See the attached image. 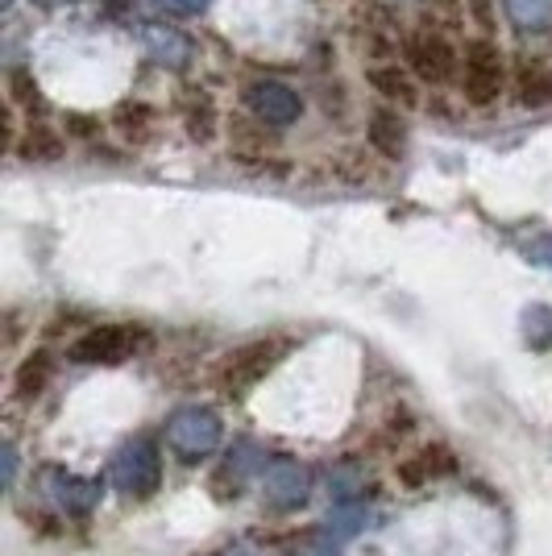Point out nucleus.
I'll return each mask as SVG.
<instances>
[{
  "instance_id": "7ed1b4c3",
  "label": "nucleus",
  "mask_w": 552,
  "mask_h": 556,
  "mask_svg": "<svg viewBox=\"0 0 552 556\" xmlns=\"http://www.w3.org/2000/svg\"><path fill=\"white\" fill-rule=\"evenodd\" d=\"M407 67L428 84H449L461 75V54L437 29H419L407 38Z\"/></svg>"
},
{
  "instance_id": "9d476101",
  "label": "nucleus",
  "mask_w": 552,
  "mask_h": 556,
  "mask_svg": "<svg viewBox=\"0 0 552 556\" xmlns=\"http://www.w3.org/2000/svg\"><path fill=\"white\" fill-rule=\"evenodd\" d=\"M50 370H54V366H50V353L47 349H34L22 366H17V374H13V391H17V399L42 394V387L50 382Z\"/></svg>"
},
{
  "instance_id": "20e7f679",
  "label": "nucleus",
  "mask_w": 552,
  "mask_h": 556,
  "mask_svg": "<svg viewBox=\"0 0 552 556\" xmlns=\"http://www.w3.org/2000/svg\"><path fill=\"white\" fill-rule=\"evenodd\" d=\"M141 341V328H88L75 345H71V357L75 362H88V366H109V362H121L129 357Z\"/></svg>"
},
{
  "instance_id": "9b49d317",
  "label": "nucleus",
  "mask_w": 552,
  "mask_h": 556,
  "mask_svg": "<svg viewBox=\"0 0 552 556\" xmlns=\"http://www.w3.org/2000/svg\"><path fill=\"white\" fill-rule=\"evenodd\" d=\"M229 141L233 150L241 154V159H253L258 150H266V146H275V138L262 129V125H253V121H246V116H233L229 125Z\"/></svg>"
},
{
  "instance_id": "ddd939ff",
  "label": "nucleus",
  "mask_w": 552,
  "mask_h": 556,
  "mask_svg": "<svg viewBox=\"0 0 552 556\" xmlns=\"http://www.w3.org/2000/svg\"><path fill=\"white\" fill-rule=\"evenodd\" d=\"M9 100H13V109H38L42 104V88H38V79L29 75L25 67H13L9 71Z\"/></svg>"
},
{
  "instance_id": "6e6552de",
  "label": "nucleus",
  "mask_w": 552,
  "mask_h": 556,
  "mask_svg": "<svg viewBox=\"0 0 552 556\" xmlns=\"http://www.w3.org/2000/svg\"><path fill=\"white\" fill-rule=\"evenodd\" d=\"M369 88L382 96V100L399 104V109H415L419 104V88H415L412 75L403 67H374L369 71Z\"/></svg>"
},
{
  "instance_id": "423d86ee",
  "label": "nucleus",
  "mask_w": 552,
  "mask_h": 556,
  "mask_svg": "<svg viewBox=\"0 0 552 556\" xmlns=\"http://www.w3.org/2000/svg\"><path fill=\"white\" fill-rule=\"evenodd\" d=\"M369 146L382 154V159H403V150H407V125L399 121L394 109H378V113L369 116Z\"/></svg>"
},
{
  "instance_id": "0eeeda50",
  "label": "nucleus",
  "mask_w": 552,
  "mask_h": 556,
  "mask_svg": "<svg viewBox=\"0 0 552 556\" xmlns=\"http://www.w3.org/2000/svg\"><path fill=\"white\" fill-rule=\"evenodd\" d=\"M453 453L449 448H440V444H432V448H424L419 457H412V462H403L394 473H399V482L403 486H424V482H432V478H444V473H453Z\"/></svg>"
},
{
  "instance_id": "f257e3e1",
  "label": "nucleus",
  "mask_w": 552,
  "mask_h": 556,
  "mask_svg": "<svg viewBox=\"0 0 552 556\" xmlns=\"http://www.w3.org/2000/svg\"><path fill=\"white\" fill-rule=\"evenodd\" d=\"M506 88V59L494 42H469L461 59V92L474 109L494 104Z\"/></svg>"
},
{
  "instance_id": "4468645a",
  "label": "nucleus",
  "mask_w": 552,
  "mask_h": 556,
  "mask_svg": "<svg viewBox=\"0 0 552 556\" xmlns=\"http://www.w3.org/2000/svg\"><path fill=\"white\" fill-rule=\"evenodd\" d=\"M444 22V34H453V29H461V22H465V13L457 9V0H432V9H428V22Z\"/></svg>"
},
{
  "instance_id": "f8f14e48",
  "label": "nucleus",
  "mask_w": 552,
  "mask_h": 556,
  "mask_svg": "<svg viewBox=\"0 0 552 556\" xmlns=\"http://www.w3.org/2000/svg\"><path fill=\"white\" fill-rule=\"evenodd\" d=\"M113 125L121 138L146 141L150 138V125H154V113H150L146 104H121V109L113 113Z\"/></svg>"
},
{
  "instance_id": "1a4fd4ad",
  "label": "nucleus",
  "mask_w": 552,
  "mask_h": 556,
  "mask_svg": "<svg viewBox=\"0 0 552 556\" xmlns=\"http://www.w3.org/2000/svg\"><path fill=\"white\" fill-rule=\"evenodd\" d=\"M63 150H67V141H63V134H54L50 125H29L22 134V141H17V154H22L25 163H59L63 159Z\"/></svg>"
},
{
  "instance_id": "f03ea898",
  "label": "nucleus",
  "mask_w": 552,
  "mask_h": 556,
  "mask_svg": "<svg viewBox=\"0 0 552 556\" xmlns=\"http://www.w3.org/2000/svg\"><path fill=\"white\" fill-rule=\"evenodd\" d=\"M278 357H283V341H250V345H241L221 362V391L229 394L233 403H241L266 374L275 370Z\"/></svg>"
},
{
  "instance_id": "39448f33",
  "label": "nucleus",
  "mask_w": 552,
  "mask_h": 556,
  "mask_svg": "<svg viewBox=\"0 0 552 556\" xmlns=\"http://www.w3.org/2000/svg\"><path fill=\"white\" fill-rule=\"evenodd\" d=\"M511 88H515V100H519V104L544 109V104H552V67L544 59H524V63L515 67Z\"/></svg>"
},
{
  "instance_id": "2eb2a0df",
  "label": "nucleus",
  "mask_w": 552,
  "mask_h": 556,
  "mask_svg": "<svg viewBox=\"0 0 552 556\" xmlns=\"http://www.w3.org/2000/svg\"><path fill=\"white\" fill-rule=\"evenodd\" d=\"M63 129H67L71 138L88 141V138H96V134H100V121H96V116H88V113H67V116H63Z\"/></svg>"
}]
</instances>
